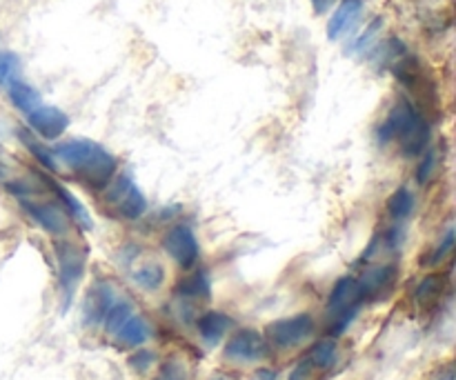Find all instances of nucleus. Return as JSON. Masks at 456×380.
Instances as JSON below:
<instances>
[{
  "mask_svg": "<svg viewBox=\"0 0 456 380\" xmlns=\"http://www.w3.org/2000/svg\"><path fill=\"white\" fill-rule=\"evenodd\" d=\"M176 294L183 301H208L212 296V283H209L208 270H194L187 279L176 285Z\"/></svg>",
  "mask_w": 456,
  "mask_h": 380,
  "instance_id": "aec40b11",
  "label": "nucleus"
},
{
  "mask_svg": "<svg viewBox=\"0 0 456 380\" xmlns=\"http://www.w3.org/2000/svg\"><path fill=\"white\" fill-rule=\"evenodd\" d=\"M214 380H227V378H214Z\"/></svg>",
  "mask_w": 456,
  "mask_h": 380,
  "instance_id": "e433bc0d",
  "label": "nucleus"
},
{
  "mask_svg": "<svg viewBox=\"0 0 456 380\" xmlns=\"http://www.w3.org/2000/svg\"><path fill=\"white\" fill-rule=\"evenodd\" d=\"M405 53H408V49H405L403 40L387 38L386 43L374 52V62L379 65V69H383V67H392L396 61H401Z\"/></svg>",
  "mask_w": 456,
  "mask_h": 380,
  "instance_id": "a878e982",
  "label": "nucleus"
},
{
  "mask_svg": "<svg viewBox=\"0 0 456 380\" xmlns=\"http://www.w3.org/2000/svg\"><path fill=\"white\" fill-rule=\"evenodd\" d=\"M9 178V165L4 160H0V182H4Z\"/></svg>",
  "mask_w": 456,
  "mask_h": 380,
  "instance_id": "c9c22d12",
  "label": "nucleus"
},
{
  "mask_svg": "<svg viewBox=\"0 0 456 380\" xmlns=\"http://www.w3.org/2000/svg\"><path fill=\"white\" fill-rule=\"evenodd\" d=\"M445 289V276L444 274H428L426 279H421V283L414 287V303L419 307H430L435 305L436 301L441 298Z\"/></svg>",
  "mask_w": 456,
  "mask_h": 380,
  "instance_id": "4be33fe9",
  "label": "nucleus"
},
{
  "mask_svg": "<svg viewBox=\"0 0 456 380\" xmlns=\"http://www.w3.org/2000/svg\"><path fill=\"white\" fill-rule=\"evenodd\" d=\"M101 203L105 207V214L125 222L141 221L150 209L147 196L142 194L129 172H116V176L101 190Z\"/></svg>",
  "mask_w": 456,
  "mask_h": 380,
  "instance_id": "20e7f679",
  "label": "nucleus"
},
{
  "mask_svg": "<svg viewBox=\"0 0 456 380\" xmlns=\"http://www.w3.org/2000/svg\"><path fill=\"white\" fill-rule=\"evenodd\" d=\"M151 338V325L150 320L142 314H136L134 311L114 334V341L118 343L120 347H132V350H138V347L145 345Z\"/></svg>",
  "mask_w": 456,
  "mask_h": 380,
  "instance_id": "dca6fc26",
  "label": "nucleus"
},
{
  "mask_svg": "<svg viewBox=\"0 0 456 380\" xmlns=\"http://www.w3.org/2000/svg\"><path fill=\"white\" fill-rule=\"evenodd\" d=\"M38 181L43 182L45 190H47L49 194H52V198H56L58 205H61V207L65 209V214H67V216H69L71 222H76V225H78L80 230H92L94 221H92V216H89L87 207H85V205H83V200L76 198V196L71 194V191L67 190L65 185H62V182L53 181V178L45 176V174H40Z\"/></svg>",
  "mask_w": 456,
  "mask_h": 380,
  "instance_id": "ddd939ff",
  "label": "nucleus"
},
{
  "mask_svg": "<svg viewBox=\"0 0 456 380\" xmlns=\"http://www.w3.org/2000/svg\"><path fill=\"white\" fill-rule=\"evenodd\" d=\"M134 314V305L129 301H123V298H118V301L111 305V310L107 311L105 320H102V327H105V332L110 334V336H114L116 329L120 327V325L125 323V320L129 319V316Z\"/></svg>",
  "mask_w": 456,
  "mask_h": 380,
  "instance_id": "bb28decb",
  "label": "nucleus"
},
{
  "mask_svg": "<svg viewBox=\"0 0 456 380\" xmlns=\"http://www.w3.org/2000/svg\"><path fill=\"white\" fill-rule=\"evenodd\" d=\"M116 301H118V294L110 283H105V280L94 283L85 294L83 310H80V319H83L85 327H101L107 311L111 310Z\"/></svg>",
  "mask_w": 456,
  "mask_h": 380,
  "instance_id": "9b49d317",
  "label": "nucleus"
},
{
  "mask_svg": "<svg viewBox=\"0 0 456 380\" xmlns=\"http://www.w3.org/2000/svg\"><path fill=\"white\" fill-rule=\"evenodd\" d=\"M441 167V150L436 145H428L426 151L419 156V165L414 169V181L419 187H426L435 181L436 172Z\"/></svg>",
  "mask_w": 456,
  "mask_h": 380,
  "instance_id": "5701e85b",
  "label": "nucleus"
},
{
  "mask_svg": "<svg viewBox=\"0 0 456 380\" xmlns=\"http://www.w3.org/2000/svg\"><path fill=\"white\" fill-rule=\"evenodd\" d=\"M58 165H65L71 176L87 190H102L118 172V158L92 138H67L52 147Z\"/></svg>",
  "mask_w": 456,
  "mask_h": 380,
  "instance_id": "f257e3e1",
  "label": "nucleus"
},
{
  "mask_svg": "<svg viewBox=\"0 0 456 380\" xmlns=\"http://www.w3.org/2000/svg\"><path fill=\"white\" fill-rule=\"evenodd\" d=\"M307 360H310V365L314 369H330L337 365L338 360V345L337 341H334L332 336L330 338H323V341H319L316 345H312V350L307 352L305 356Z\"/></svg>",
  "mask_w": 456,
  "mask_h": 380,
  "instance_id": "b1692460",
  "label": "nucleus"
},
{
  "mask_svg": "<svg viewBox=\"0 0 456 380\" xmlns=\"http://www.w3.org/2000/svg\"><path fill=\"white\" fill-rule=\"evenodd\" d=\"M454 239H456V231H454V227L450 225L448 230H445V234H444V239H441V243L436 245L435 249H432L430 258H428V263H430L432 267L441 265V263H444L445 258H448L450 254H452V249H454Z\"/></svg>",
  "mask_w": 456,
  "mask_h": 380,
  "instance_id": "c85d7f7f",
  "label": "nucleus"
},
{
  "mask_svg": "<svg viewBox=\"0 0 456 380\" xmlns=\"http://www.w3.org/2000/svg\"><path fill=\"white\" fill-rule=\"evenodd\" d=\"M379 147L399 145L403 158H419L432 141V129L423 111L408 98H399L390 107L383 123L374 132Z\"/></svg>",
  "mask_w": 456,
  "mask_h": 380,
  "instance_id": "f03ea898",
  "label": "nucleus"
},
{
  "mask_svg": "<svg viewBox=\"0 0 456 380\" xmlns=\"http://www.w3.org/2000/svg\"><path fill=\"white\" fill-rule=\"evenodd\" d=\"M365 0H341L328 20V40L337 43L343 36L352 34L363 18Z\"/></svg>",
  "mask_w": 456,
  "mask_h": 380,
  "instance_id": "4468645a",
  "label": "nucleus"
},
{
  "mask_svg": "<svg viewBox=\"0 0 456 380\" xmlns=\"http://www.w3.org/2000/svg\"><path fill=\"white\" fill-rule=\"evenodd\" d=\"M53 254H56V276H58V292H61V314H67L78 294L80 283L87 270V247L71 240L67 236L53 239Z\"/></svg>",
  "mask_w": 456,
  "mask_h": 380,
  "instance_id": "7ed1b4c3",
  "label": "nucleus"
},
{
  "mask_svg": "<svg viewBox=\"0 0 456 380\" xmlns=\"http://www.w3.org/2000/svg\"><path fill=\"white\" fill-rule=\"evenodd\" d=\"M381 27H383L381 18H374V20L370 22V25L365 27V29L361 31L356 38H352V43H347L346 53H350V56H361V53H368V49L374 47V40H377Z\"/></svg>",
  "mask_w": 456,
  "mask_h": 380,
  "instance_id": "393cba45",
  "label": "nucleus"
},
{
  "mask_svg": "<svg viewBox=\"0 0 456 380\" xmlns=\"http://www.w3.org/2000/svg\"><path fill=\"white\" fill-rule=\"evenodd\" d=\"M252 380H276V372L274 369H258Z\"/></svg>",
  "mask_w": 456,
  "mask_h": 380,
  "instance_id": "f704fd0d",
  "label": "nucleus"
},
{
  "mask_svg": "<svg viewBox=\"0 0 456 380\" xmlns=\"http://www.w3.org/2000/svg\"><path fill=\"white\" fill-rule=\"evenodd\" d=\"M69 123L71 118L65 109L56 105H43V102L25 116V127L45 142L61 141L69 129Z\"/></svg>",
  "mask_w": 456,
  "mask_h": 380,
  "instance_id": "9d476101",
  "label": "nucleus"
},
{
  "mask_svg": "<svg viewBox=\"0 0 456 380\" xmlns=\"http://www.w3.org/2000/svg\"><path fill=\"white\" fill-rule=\"evenodd\" d=\"M160 247L167 254V258H172L185 271L194 270L200 258L199 236H196L194 227L187 225V222H176V225L169 227L160 239Z\"/></svg>",
  "mask_w": 456,
  "mask_h": 380,
  "instance_id": "0eeeda50",
  "label": "nucleus"
},
{
  "mask_svg": "<svg viewBox=\"0 0 456 380\" xmlns=\"http://www.w3.org/2000/svg\"><path fill=\"white\" fill-rule=\"evenodd\" d=\"M316 332L314 316L312 314H297L288 319H279L267 325L265 338L276 350H294L301 347L303 343L310 341Z\"/></svg>",
  "mask_w": 456,
  "mask_h": 380,
  "instance_id": "6e6552de",
  "label": "nucleus"
},
{
  "mask_svg": "<svg viewBox=\"0 0 456 380\" xmlns=\"http://www.w3.org/2000/svg\"><path fill=\"white\" fill-rule=\"evenodd\" d=\"M363 294H361L359 280L356 276H341L334 283L332 292H330L328 303H325V316H328V329L330 336L337 338L350 329L359 311L363 310Z\"/></svg>",
  "mask_w": 456,
  "mask_h": 380,
  "instance_id": "39448f33",
  "label": "nucleus"
},
{
  "mask_svg": "<svg viewBox=\"0 0 456 380\" xmlns=\"http://www.w3.org/2000/svg\"><path fill=\"white\" fill-rule=\"evenodd\" d=\"M232 327H234L232 316H227L225 311L218 310L205 311V314H200L199 320H196V329H199L200 341L208 347H216L218 343L232 332Z\"/></svg>",
  "mask_w": 456,
  "mask_h": 380,
  "instance_id": "2eb2a0df",
  "label": "nucleus"
},
{
  "mask_svg": "<svg viewBox=\"0 0 456 380\" xmlns=\"http://www.w3.org/2000/svg\"><path fill=\"white\" fill-rule=\"evenodd\" d=\"M154 363H156V354L150 350H138L136 354L129 359V368H132L136 374H147L151 368H154Z\"/></svg>",
  "mask_w": 456,
  "mask_h": 380,
  "instance_id": "7c9ffc66",
  "label": "nucleus"
},
{
  "mask_svg": "<svg viewBox=\"0 0 456 380\" xmlns=\"http://www.w3.org/2000/svg\"><path fill=\"white\" fill-rule=\"evenodd\" d=\"M312 374H314V368L310 365V360L303 359L301 363L292 369V374H289L288 380H310Z\"/></svg>",
  "mask_w": 456,
  "mask_h": 380,
  "instance_id": "2f4dec72",
  "label": "nucleus"
},
{
  "mask_svg": "<svg viewBox=\"0 0 456 380\" xmlns=\"http://www.w3.org/2000/svg\"><path fill=\"white\" fill-rule=\"evenodd\" d=\"M132 280L142 292H159L165 285V280H167V271H165V267L160 263L150 261L132 271Z\"/></svg>",
  "mask_w": 456,
  "mask_h": 380,
  "instance_id": "412c9836",
  "label": "nucleus"
},
{
  "mask_svg": "<svg viewBox=\"0 0 456 380\" xmlns=\"http://www.w3.org/2000/svg\"><path fill=\"white\" fill-rule=\"evenodd\" d=\"M4 89H7V101L12 102L13 109L20 111L22 116H27L31 109H36V107L43 102V96H40L38 89L22 78L12 80Z\"/></svg>",
  "mask_w": 456,
  "mask_h": 380,
  "instance_id": "6ab92c4d",
  "label": "nucleus"
},
{
  "mask_svg": "<svg viewBox=\"0 0 456 380\" xmlns=\"http://www.w3.org/2000/svg\"><path fill=\"white\" fill-rule=\"evenodd\" d=\"M43 185V182H40ZM45 191V187H43ZM43 191L34 196H25V198H16L20 212L34 222L38 230H43L45 234H49L52 239H61V236H67L69 231V216L65 214V209L58 205L56 198H43Z\"/></svg>",
  "mask_w": 456,
  "mask_h": 380,
  "instance_id": "423d86ee",
  "label": "nucleus"
},
{
  "mask_svg": "<svg viewBox=\"0 0 456 380\" xmlns=\"http://www.w3.org/2000/svg\"><path fill=\"white\" fill-rule=\"evenodd\" d=\"M312 3V9H314V13H325V12H330V9H332V4L337 3V0H310Z\"/></svg>",
  "mask_w": 456,
  "mask_h": 380,
  "instance_id": "473e14b6",
  "label": "nucleus"
},
{
  "mask_svg": "<svg viewBox=\"0 0 456 380\" xmlns=\"http://www.w3.org/2000/svg\"><path fill=\"white\" fill-rule=\"evenodd\" d=\"M223 356L236 365L261 363L270 356V343H267L265 334H261L258 329L243 327L232 334V338L223 347Z\"/></svg>",
  "mask_w": 456,
  "mask_h": 380,
  "instance_id": "1a4fd4ad",
  "label": "nucleus"
},
{
  "mask_svg": "<svg viewBox=\"0 0 456 380\" xmlns=\"http://www.w3.org/2000/svg\"><path fill=\"white\" fill-rule=\"evenodd\" d=\"M432 380H454V368L452 365H445V368H441L439 372L432 376Z\"/></svg>",
  "mask_w": 456,
  "mask_h": 380,
  "instance_id": "72a5a7b5",
  "label": "nucleus"
},
{
  "mask_svg": "<svg viewBox=\"0 0 456 380\" xmlns=\"http://www.w3.org/2000/svg\"><path fill=\"white\" fill-rule=\"evenodd\" d=\"M359 287L363 294L365 303L368 301H379V298H386L387 294L395 289L396 280H399V267L396 265H372L365 267L363 274L359 276Z\"/></svg>",
  "mask_w": 456,
  "mask_h": 380,
  "instance_id": "f8f14e48",
  "label": "nucleus"
},
{
  "mask_svg": "<svg viewBox=\"0 0 456 380\" xmlns=\"http://www.w3.org/2000/svg\"><path fill=\"white\" fill-rule=\"evenodd\" d=\"M16 136H18V141L25 145V150L29 151L31 156H34L36 163H38L40 167L45 169V172H52V174L61 172V167H58V160H56V156H53L52 147L45 145V141H40V138L36 136L34 132H29V129L25 127V125L16 129Z\"/></svg>",
  "mask_w": 456,
  "mask_h": 380,
  "instance_id": "a211bd4d",
  "label": "nucleus"
},
{
  "mask_svg": "<svg viewBox=\"0 0 456 380\" xmlns=\"http://www.w3.org/2000/svg\"><path fill=\"white\" fill-rule=\"evenodd\" d=\"M20 58L16 52H0V87H7L12 80L20 78Z\"/></svg>",
  "mask_w": 456,
  "mask_h": 380,
  "instance_id": "cd10ccee",
  "label": "nucleus"
},
{
  "mask_svg": "<svg viewBox=\"0 0 456 380\" xmlns=\"http://www.w3.org/2000/svg\"><path fill=\"white\" fill-rule=\"evenodd\" d=\"M187 378V369L185 365L181 363V360H167V363H163V368L159 369V374H156L154 380H185Z\"/></svg>",
  "mask_w": 456,
  "mask_h": 380,
  "instance_id": "c756f323",
  "label": "nucleus"
},
{
  "mask_svg": "<svg viewBox=\"0 0 456 380\" xmlns=\"http://www.w3.org/2000/svg\"><path fill=\"white\" fill-rule=\"evenodd\" d=\"M386 212L387 218H390L395 225H403V222H408L410 218L414 216V212H417V194L405 185L396 187L390 194V198H387Z\"/></svg>",
  "mask_w": 456,
  "mask_h": 380,
  "instance_id": "f3484780",
  "label": "nucleus"
}]
</instances>
